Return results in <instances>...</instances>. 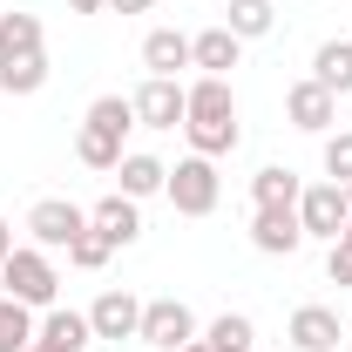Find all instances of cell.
Here are the masks:
<instances>
[{
    "label": "cell",
    "instance_id": "1",
    "mask_svg": "<svg viewBox=\"0 0 352 352\" xmlns=\"http://www.w3.org/2000/svg\"><path fill=\"white\" fill-rule=\"evenodd\" d=\"M183 135H190V149L197 156H230L244 129H237V95L223 75H204V82H190V109H183Z\"/></svg>",
    "mask_w": 352,
    "mask_h": 352
},
{
    "label": "cell",
    "instance_id": "2",
    "mask_svg": "<svg viewBox=\"0 0 352 352\" xmlns=\"http://www.w3.org/2000/svg\"><path fill=\"white\" fill-rule=\"evenodd\" d=\"M135 129V102L129 95H102L95 109L82 116V135H75V156H82L88 170H116L129 149H122V135Z\"/></svg>",
    "mask_w": 352,
    "mask_h": 352
},
{
    "label": "cell",
    "instance_id": "3",
    "mask_svg": "<svg viewBox=\"0 0 352 352\" xmlns=\"http://www.w3.org/2000/svg\"><path fill=\"white\" fill-rule=\"evenodd\" d=\"M0 285H7V298H21V305H34V311H47L54 305V292H61V278H54V264H47V251L34 244H14L7 251V264H0Z\"/></svg>",
    "mask_w": 352,
    "mask_h": 352
},
{
    "label": "cell",
    "instance_id": "4",
    "mask_svg": "<svg viewBox=\"0 0 352 352\" xmlns=\"http://www.w3.org/2000/svg\"><path fill=\"white\" fill-rule=\"evenodd\" d=\"M217 190H223V183H217V163L197 156V149H190V156L170 170V183H163V197L176 204V217H210V210H217Z\"/></svg>",
    "mask_w": 352,
    "mask_h": 352
},
{
    "label": "cell",
    "instance_id": "5",
    "mask_svg": "<svg viewBox=\"0 0 352 352\" xmlns=\"http://www.w3.org/2000/svg\"><path fill=\"white\" fill-rule=\"evenodd\" d=\"M82 230H88V210L68 204V197H41V204L28 210V237H34L41 251H68Z\"/></svg>",
    "mask_w": 352,
    "mask_h": 352
},
{
    "label": "cell",
    "instance_id": "6",
    "mask_svg": "<svg viewBox=\"0 0 352 352\" xmlns=\"http://www.w3.org/2000/svg\"><path fill=\"white\" fill-rule=\"evenodd\" d=\"M142 346H156V352H183L190 339H197V318H190V305L183 298H149L142 305V332H135Z\"/></svg>",
    "mask_w": 352,
    "mask_h": 352
},
{
    "label": "cell",
    "instance_id": "7",
    "mask_svg": "<svg viewBox=\"0 0 352 352\" xmlns=\"http://www.w3.org/2000/svg\"><path fill=\"white\" fill-rule=\"evenodd\" d=\"M135 102V122L142 129H183V109H190V88L170 82V75H149V82L129 95Z\"/></svg>",
    "mask_w": 352,
    "mask_h": 352
},
{
    "label": "cell",
    "instance_id": "8",
    "mask_svg": "<svg viewBox=\"0 0 352 352\" xmlns=\"http://www.w3.org/2000/svg\"><path fill=\"white\" fill-rule=\"evenodd\" d=\"M346 217H352L346 183H311L305 197H298V223H305V237H332V244H339Z\"/></svg>",
    "mask_w": 352,
    "mask_h": 352
},
{
    "label": "cell",
    "instance_id": "9",
    "mask_svg": "<svg viewBox=\"0 0 352 352\" xmlns=\"http://www.w3.org/2000/svg\"><path fill=\"white\" fill-rule=\"evenodd\" d=\"M285 116H292L298 129L325 135L332 122H339V95H332L325 82H292V88H285Z\"/></svg>",
    "mask_w": 352,
    "mask_h": 352
},
{
    "label": "cell",
    "instance_id": "10",
    "mask_svg": "<svg viewBox=\"0 0 352 352\" xmlns=\"http://www.w3.org/2000/svg\"><path fill=\"white\" fill-rule=\"evenodd\" d=\"M251 244H258L264 258H292V251L305 244L298 210H258V217H251Z\"/></svg>",
    "mask_w": 352,
    "mask_h": 352
},
{
    "label": "cell",
    "instance_id": "11",
    "mask_svg": "<svg viewBox=\"0 0 352 352\" xmlns=\"http://www.w3.org/2000/svg\"><path fill=\"white\" fill-rule=\"evenodd\" d=\"M88 325H95V339H135L142 332V305H135L129 292H102L88 305Z\"/></svg>",
    "mask_w": 352,
    "mask_h": 352
},
{
    "label": "cell",
    "instance_id": "12",
    "mask_svg": "<svg viewBox=\"0 0 352 352\" xmlns=\"http://www.w3.org/2000/svg\"><path fill=\"white\" fill-rule=\"evenodd\" d=\"M88 230H102L116 251L135 244V237H142V210H135V197H122V190H116V197H102V204L88 210Z\"/></svg>",
    "mask_w": 352,
    "mask_h": 352
},
{
    "label": "cell",
    "instance_id": "13",
    "mask_svg": "<svg viewBox=\"0 0 352 352\" xmlns=\"http://www.w3.org/2000/svg\"><path fill=\"white\" fill-rule=\"evenodd\" d=\"M339 339L346 332H339V311L332 305H298L292 311V346L298 352H339Z\"/></svg>",
    "mask_w": 352,
    "mask_h": 352
},
{
    "label": "cell",
    "instance_id": "14",
    "mask_svg": "<svg viewBox=\"0 0 352 352\" xmlns=\"http://www.w3.org/2000/svg\"><path fill=\"white\" fill-rule=\"evenodd\" d=\"M298 197H305V183L285 170V163H271V170L251 176V204L258 210H298Z\"/></svg>",
    "mask_w": 352,
    "mask_h": 352
},
{
    "label": "cell",
    "instance_id": "15",
    "mask_svg": "<svg viewBox=\"0 0 352 352\" xmlns=\"http://www.w3.org/2000/svg\"><path fill=\"white\" fill-rule=\"evenodd\" d=\"M142 68H149V75H170V82H176V68H190V34H176V28H156V34L142 41Z\"/></svg>",
    "mask_w": 352,
    "mask_h": 352
},
{
    "label": "cell",
    "instance_id": "16",
    "mask_svg": "<svg viewBox=\"0 0 352 352\" xmlns=\"http://www.w3.org/2000/svg\"><path fill=\"white\" fill-rule=\"evenodd\" d=\"M237 54H244V41H237L230 28H204V34L190 41V61H197L204 75H223V68H237Z\"/></svg>",
    "mask_w": 352,
    "mask_h": 352
},
{
    "label": "cell",
    "instance_id": "17",
    "mask_svg": "<svg viewBox=\"0 0 352 352\" xmlns=\"http://www.w3.org/2000/svg\"><path fill=\"white\" fill-rule=\"evenodd\" d=\"M116 176H122V197H135V204H142V197H156V190L170 183V170H163L156 156H142V149H129V156L116 163Z\"/></svg>",
    "mask_w": 352,
    "mask_h": 352
},
{
    "label": "cell",
    "instance_id": "18",
    "mask_svg": "<svg viewBox=\"0 0 352 352\" xmlns=\"http://www.w3.org/2000/svg\"><path fill=\"white\" fill-rule=\"evenodd\" d=\"M311 82H325L332 95H352V41H318V54H311Z\"/></svg>",
    "mask_w": 352,
    "mask_h": 352
},
{
    "label": "cell",
    "instance_id": "19",
    "mask_svg": "<svg viewBox=\"0 0 352 352\" xmlns=\"http://www.w3.org/2000/svg\"><path fill=\"white\" fill-rule=\"evenodd\" d=\"M41 339H54V346H61V352H82L88 339H95V325H88V311L47 305V318H41Z\"/></svg>",
    "mask_w": 352,
    "mask_h": 352
},
{
    "label": "cell",
    "instance_id": "20",
    "mask_svg": "<svg viewBox=\"0 0 352 352\" xmlns=\"http://www.w3.org/2000/svg\"><path fill=\"white\" fill-rule=\"evenodd\" d=\"M34 305H21V298H0V352H28L34 346Z\"/></svg>",
    "mask_w": 352,
    "mask_h": 352
},
{
    "label": "cell",
    "instance_id": "21",
    "mask_svg": "<svg viewBox=\"0 0 352 352\" xmlns=\"http://www.w3.org/2000/svg\"><path fill=\"white\" fill-rule=\"evenodd\" d=\"M47 82V54H7L0 61V95H34Z\"/></svg>",
    "mask_w": 352,
    "mask_h": 352
},
{
    "label": "cell",
    "instance_id": "22",
    "mask_svg": "<svg viewBox=\"0 0 352 352\" xmlns=\"http://www.w3.org/2000/svg\"><path fill=\"white\" fill-rule=\"evenodd\" d=\"M204 346H210V352H251V346H258V325H251L244 311H223V318H210Z\"/></svg>",
    "mask_w": 352,
    "mask_h": 352
},
{
    "label": "cell",
    "instance_id": "23",
    "mask_svg": "<svg viewBox=\"0 0 352 352\" xmlns=\"http://www.w3.org/2000/svg\"><path fill=\"white\" fill-rule=\"evenodd\" d=\"M237 41H258V34H271L278 28V7L271 0H230V21H223Z\"/></svg>",
    "mask_w": 352,
    "mask_h": 352
},
{
    "label": "cell",
    "instance_id": "24",
    "mask_svg": "<svg viewBox=\"0 0 352 352\" xmlns=\"http://www.w3.org/2000/svg\"><path fill=\"white\" fill-rule=\"evenodd\" d=\"M7 54H41V14H0V61Z\"/></svg>",
    "mask_w": 352,
    "mask_h": 352
},
{
    "label": "cell",
    "instance_id": "25",
    "mask_svg": "<svg viewBox=\"0 0 352 352\" xmlns=\"http://www.w3.org/2000/svg\"><path fill=\"white\" fill-rule=\"evenodd\" d=\"M109 251H116V244H109L102 230H82V237L68 244V264H75V271H102V264H109Z\"/></svg>",
    "mask_w": 352,
    "mask_h": 352
},
{
    "label": "cell",
    "instance_id": "26",
    "mask_svg": "<svg viewBox=\"0 0 352 352\" xmlns=\"http://www.w3.org/2000/svg\"><path fill=\"white\" fill-rule=\"evenodd\" d=\"M325 176L332 183H352V129L325 135Z\"/></svg>",
    "mask_w": 352,
    "mask_h": 352
},
{
    "label": "cell",
    "instance_id": "27",
    "mask_svg": "<svg viewBox=\"0 0 352 352\" xmlns=\"http://www.w3.org/2000/svg\"><path fill=\"white\" fill-rule=\"evenodd\" d=\"M325 278H332V285H352V251H346V244L325 251Z\"/></svg>",
    "mask_w": 352,
    "mask_h": 352
},
{
    "label": "cell",
    "instance_id": "28",
    "mask_svg": "<svg viewBox=\"0 0 352 352\" xmlns=\"http://www.w3.org/2000/svg\"><path fill=\"white\" fill-rule=\"evenodd\" d=\"M109 7H116V14H149L156 0H109Z\"/></svg>",
    "mask_w": 352,
    "mask_h": 352
},
{
    "label": "cell",
    "instance_id": "29",
    "mask_svg": "<svg viewBox=\"0 0 352 352\" xmlns=\"http://www.w3.org/2000/svg\"><path fill=\"white\" fill-rule=\"evenodd\" d=\"M7 251H14V223L0 217V264H7Z\"/></svg>",
    "mask_w": 352,
    "mask_h": 352
},
{
    "label": "cell",
    "instance_id": "30",
    "mask_svg": "<svg viewBox=\"0 0 352 352\" xmlns=\"http://www.w3.org/2000/svg\"><path fill=\"white\" fill-rule=\"evenodd\" d=\"M68 7H75V14H102L109 0H68Z\"/></svg>",
    "mask_w": 352,
    "mask_h": 352
},
{
    "label": "cell",
    "instance_id": "31",
    "mask_svg": "<svg viewBox=\"0 0 352 352\" xmlns=\"http://www.w3.org/2000/svg\"><path fill=\"white\" fill-rule=\"evenodd\" d=\"M28 352H61V346H54V339H41V332H34V346H28Z\"/></svg>",
    "mask_w": 352,
    "mask_h": 352
},
{
    "label": "cell",
    "instance_id": "32",
    "mask_svg": "<svg viewBox=\"0 0 352 352\" xmlns=\"http://www.w3.org/2000/svg\"><path fill=\"white\" fill-rule=\"evenodd\" d=\"M339 244H346V251H352V217H346V230H339Z\"/></svg>",
    "mask_w": 352,
    "mask_h": 352
},
{
    "label": "cell",
    "instance_id": "33",
    "mask_svg": "<svg viewBox=\"0 0 352 352\" xmlns=\"http://www.w3.org/2000/svg\"><path fill=\"white\" fill-rule=\"evenodd\" d=\"M183 352H210V346H204V339H190V346H183Z\"/></svg>",
    "mask_w": 352,
    "mask_h": 352
},
{
    "label": "cell",
    "instance_id": "34",
    "mask_svg": "<svg viewBox=\"0 0 352 352\" xmlns=\"http://www.w3.org/2000/svg\"><path fill=\"white\" fill-rule=\"evenodd\" d=\"M346 204H352V183H346Z\"/></svg>",
    "mask_w": 352,
    "mask_h": 352
}]
</instances>
